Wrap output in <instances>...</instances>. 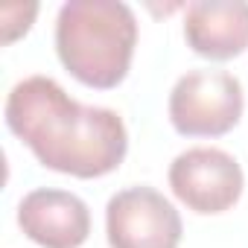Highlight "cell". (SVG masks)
Wrapping results in <instances>:
<instances>
[{"label":"cell","instance_id":"cell-8","mask_svg":"<svg viewBox=\"0 0 248 248\" xmlns=\"http://www.w3.org/2000/svg\"><path fill=\"white\" fill-rule=\"evenodd\" d=\"M38 15V3H12L0 9V27H3V44H12L18 35H24L32 24V18Z\"/></svg>","mask_w":248,"mask_h":248},{"label":"cell","instance_id":"cell-2","mask_svg":"<svg viewBox=\"0 0 248 248\" xmlns=\"http://www.w3.org/2000/svg\"><path fill=\"white\" fill-rule=\"evenodd\" d=\"M138 18L120 0H67L56 18V53L88 88H117L129 76Z\"/></svg>","mask_w":248,"mask_h":248},{"label":"cell","instance_id":"cell-5","mask_svg":"<svg viewBox=\"0 0 248 248\" xmlns=\"http://www.w3.org/2000/svg\"><path fill=\"white\" fill-rule=\"evenodd\" d=\"M170 187L193 213L213 216L231 210L245 187L242 167L233 155L216 146H196L170 164Z\"/></svg>","mask_w":248,"mask_h":248},{"label":"cell","instance_id":"cell-3","mask_svg":"<svg viewBox=\"0 0 248 248\" xmlns=\"http://www.w3.org/2000/svg\"><path fill=\"white\" fill-rule=\"evenodd\" d=\"M242 108V82L228 70H190L170 91V123L184 138L228 135Z\"/></svg>","mask_w":248,"mask_h":248},{"label":"cell","instance_id":"cell-7","mask_svg":"<svg viewBox=\"0 0 248 248\" xmlns=\"http://www.w3.org/2000/svg\"><path fill=\"white\" fill-rule=\"evenodd\" d=\"M184 38L196 56L228 62L248 47L245 0H196L184 15Z\"/></svg>","mask_w":248,"mask_h":248},{"label":"cell","instance_id":"cell-6","mask_svg":"<svg viewBox=\"0 0 248 248\" xmlns=\"http://www.w3.org/2000/svg\"><path fill=\"white\" fill-rule=\"evenodd\" d=\"M18 225L41 248H79L91 233V210L76 193L38 187L21 199Z\"/></svg>","mask_w":248,"mask_h":248},{"label":"cell","instance_id":"cell-1","mask_svg":"<svg viewBox=\"0 0 248 248\" xmlns=\"http://www.w3.org/2000/svg\"><path fill=\"white\" fill-rule=\"evenodd\" d=\"M3 117L41 167L73 178H102L129 152V132L117 111L76 102L50 76L21 79L6 96Z\"/></svg>","mask_w":248,"mask_h":248},{"label":"cell","instance_id":"cell-4","mask_svg":"<svg viewBox=\"0 0 248 248\" xmlns=\"http://www.w3.org/2000/svg\"><path fill=\"white\" fill-rule=\"evenodd\" d=\"M105 233L111 248H178L184 225L164 193L126 187L108 199Z\"/></svg>","mask_w":248,"mask_h":248}]
</instances>
